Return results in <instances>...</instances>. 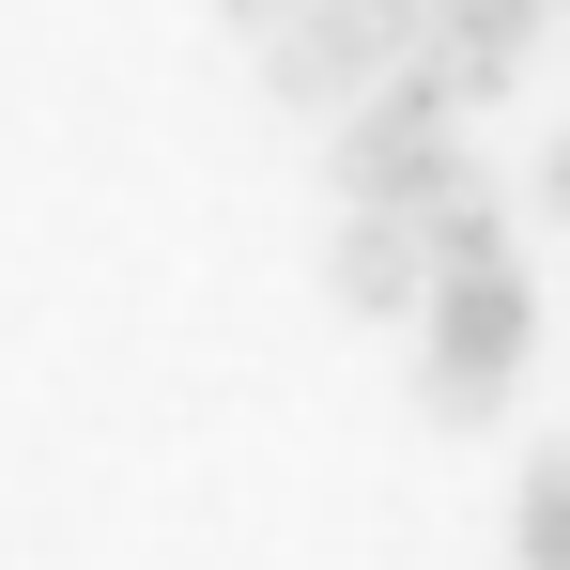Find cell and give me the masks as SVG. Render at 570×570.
Instances as JSON below:
<instances>
[{
	"instance_id": "obj_1",
	"label": "cell",
	"mask_w": 570,
	"mask_h": 570,
	"mask_svg": "<svg viewBox=\"0 0 570 570\" xmlns=\"http://www.w3.org/2000/svg\"><path fill=\"white\" fill-rule=\"evenodd\" d=\"M524 324H540V293H524L509 247L493 263H448L432 278V416H493V385L524 371Z\"/></svg>"
},
{
	"instance_id": "obj_2",
	"label": "cell",
	"mask_w": 570,
	"mask_h": 570,
	"mask_svg": "<svg viewBox=\"0 0 570 570\" xmlns=\"http://www.w3.org/2000/svg\"><path fill=\"white\" fill-rule=\"evenodd\" d=\"M540 16H556V0H432V78H448V94H493V78H524Z\"/></svg>"
},
{
	"instance_id": "obj_3",
	"label": "cell",
	"mask_w": 570,
	"mask_h": 570,
	"mask_svg": "<svg viewBox=\"0 0 570 570\" xmlns=\"http://www.w3.org/2000/svg\"><path fill=\"white\" fill-rule=\"evenodd\" d=\"M524 570H570V448H540L524 478Z\"/></svg>"
},
{
	"instance_id": "obj_4",
	"label": "cell",
	"mask_w": 570,
	"mask_h": 570,
	"mask_svg": "<svg viewBox=\"0 0 570 570\" xmlns=\"http://www.w3.org/2000/svg\"><path fill=\"white\" fill-rule=\"evenodd\" d=\"M216 16H232V31H263V47H278L293 16H308V0H216Z\"/></svg>"
},
{
	"instance_id": "obj_5",
	"label": "cell",
	"mask_w": 570,
	"mask_h": 570,
	"mask_svg": "<svg viewBox=\"0 0 570 570\" xmlns=\"http://www.w3.org/2000/svg\"><path fill=\"white\" fill-rule=\"evenodd\" d=\"M540 200H556V216H570V139H556V155H540Z\"/></svg>"
},
{
	"instance_id": "obj_6",
	"label": "cell",
	"mask_w": 570,
	"mask_h": 570,
	"mask_svg": "<svg viewBox=\"0 0 570 570\" xmlns=\"http://www.w3.org/2000/svg\"><path fill=\"white\" fill-rule=\"evenodd\" d=\"M416 16H432V0H416Z\"/></svg>"
}]
</instances>
